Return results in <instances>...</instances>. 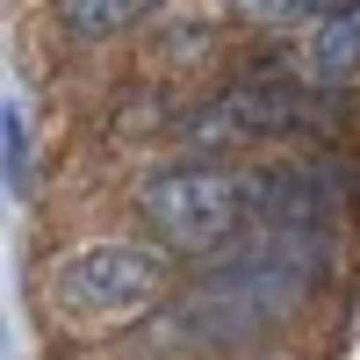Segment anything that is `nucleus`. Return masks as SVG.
I'll return each mask as SVG.
<instances>
[{
  "instance_id": "1",
  "label": "nucleus",
  "mask_w": 360,
  "mask_h": 360,
  "mask_svg": "<svg viewBox=\"0 0 360 360\" xmlns=\"http://www.w3.org/2000/svg\"><path fill=\"white\" fill-rule=\"evenodd\" d=\"M137 209H144V224L159 231L166 252L209 259V252H224V238L238 231L245 180H231L217 166H166V173H152L137 188Z\"/></svg>"
},
{
  "instance_id": "6",
  "label": "nucleus",
  "mask_w": 360,
  "mask_h": 360,
  "mask_svg": "<svg viewBox=\"0 0 360 360\" xmlns=\"http://www.w3.org/2000/svg\"><path fill=\"white\" fill-rule=\"evenodd\" d=\"M310 79L324 94H339V86L360 79V8H339L310 29Z\"/></svg>"
},
{
  "instance_id": "2",
  "label": "nucleus",
  "mask_w": 360,
  "mask_h": 360,
  "mask_svg": "<svg viewBox=\"0 0 360 360\" xmlns=\"http://www.w3.org/2000/svg\"><path fill=\"white\" fill-rule=\"evenodd\" d=\"M159 288H166V259L152 245H79L58 259L51 303L86 324H123L137 310H152Z\"/></svg>"
},
{
  "instance_id": "4",
  "label": "nucleus",
  "mask_w": 360,
  "mask_h": 360,
  "mask_svg": "<svg viewBox=\"0 0 360 360\" xmlns=\"http://www.w3.org/2000/svg\"><path fill=\"white\" fill-rule=\"evenodd\" d=\"M310 123V86L288 79H259V86H231L224 101H209L202 115H188V144H245V137H274Z\"/></svg>"
},
{
  "instance_id": "7",
  "label": "nucleus",
  "mask_w": 360,
  "mask_h": 360,
  "mask_svg": "<svg viewBox=\"0 0 360 360\" xmlns=\"http://www.w3.org/2000/svg\"><path fill=\"white\" fill-rule=\"evenodd\" d=\"M152 8L159 0H58V29H65L72 44H108V37H123V29H137Z\"/></svg>"
},
{
  "instance_id": "3",
  "label": "nucleus",
  "mask_w": 360,
  "mask_h": 360,
  "mask_svg": "<svg viewBox=\"0 0 360 360\" xmlns=\"http://www.w3.org/2000/svg\"><path fill=\"white\" fill-rule=\"evenodd\" d=\"M303 259L295 252H259V259H245V266H231V274H217L202 295L180 317H188V339H217V346H231V339H245V332H259V324H274L295 295H303Z\"/></svg>"
},
{
  "instance_id": "5",
  "label": "nucleus",
  "mask_w": 360,
  "mask_h": 360,
  "mask_svg": "<svg viewBox=\"0 0 360 360\" xmlns=\"http://www.w3.org/2000/svg\"><path fill=\"white\" fill-rule=\"evenodd\" d=\"M332 202H339V180L317 173V166H259L245 180V209L288 238H303V224H317Z\"/></svg>"
},
{
  "instance_id": "8",
  "label": "nucleus",
  "mask_w": 360,
  "mask_h": 360,
  "mask_svg": "<svg viewBox=\"0 0 360 360\" xmlns=\"http://www.w3.org/2000/svg\"><path fill=\"white\" fill-rule=\"evenodd\" d=\"M22 166H29V144H22V108L8 101V180H22Z\"/></svg>"
}]
</instances>
